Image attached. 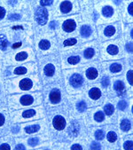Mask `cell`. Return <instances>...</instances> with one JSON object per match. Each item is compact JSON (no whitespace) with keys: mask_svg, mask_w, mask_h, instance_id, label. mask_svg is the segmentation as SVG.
<instances>
[{"mask_svg":"<svg viewBox=\"0 0 133 150\" xmlns=\"http://www.w3.org/2000/svg\"><path fill=\"white\" fill-rule=\"evenodd\" d=\"M34 98L32 95L29 94H23L19 97H13V102L11 103V107L13 106V108H18L19 106L21 107H28L34 103Z\"/></svg>","mask_w":133,"mask_h":150,"instance_id":"obj_1","label":"cell"},{"mask_svg":"<svg viewBox=\"0 0 133 150\" xmlns=\"http://www.w3.org/2000/svg\"><path fill=\"white\" fill-rule=\"evenodd\" d=\"M48 13L45 8H38L36 12V20L40 25H45L47 22Z\"/></svg>","mask_w":133,"mask_h":150,"instance_id":"obj_2","label":"cell"},{"mask_svg":"<svg viewBox=\"0 0 133 150\" xmlns=\"http://www.w3.org/2000/svg\"><path fill=\"white\" fill-rule=\"evenodd\" d=\"M33 87V82L29 78H23L19 82V89L21 91H28Z\"/></svg>","mask_w":133,"mask_h":150,"instance_id":"obj_3","label":"cell"},{"mask_svg":"<svg viewBox=\"0 0 133 150\" xmlns=\"http://www.w3.org/2000/svg\"><path fill=\"white\" fill-rule=\"evenodd\" d=\"M53 126L56 130H62L65 128L66 126V121H65V119L60 116V115H57L54 117L53 119Z\"/></svg>","mask_w":133,"mask_h":150,"instance_id":"obj_4","label":"cell"},{"mask_svg":"<svg viewBox=\"0 0 133 150\" xmlns=\"http://www.w3.org/2000/svg\"><path fill=\"white\" fill-rule=\"evenodd\" d=\"M76 28V22L73 20L66 21L63 24V29L66 32H72Z\"/></svg>","mask_w":133,"mask_h":150,"instance_id":"obj_5","label":"cell"},{"mask_svg":"<svg viewBox=\"0 0 133 150\" xmlns=\"http://www.w3.org/2000/svg\"><path fill=\"white\" fill-rule=\"evenodd\" d=\"M83 82V77L78 74H75L70 77V83L75 87H79L80 85H82Z\"/></svg>","mask_w":133,"mask_h":150,"instance_id":"obj_6","label":"cell"},{"mask_svg":"<svg viewBox=\"0 0 133 150\" xmlns=\"http://www.w3.org/2000/svg\"><path fill=\"white\" fill-rule=\"evenodd\" d=\"M50 100L52 103H58L60 100V92L59 90H52L50 93Z\"/></svg>","mask_w":133,"mask_h":150,"instance_id":"obj_7","label":"cell"},{"mask_svg":"<svg viewBox=\"0 0 133 150\" xmlns=\"http://www.w3.org/2000/svg\"><path fill=\"white\" fill-rule=\"evenodd\" d=\"M9 46L6 37L3 34L0 35V51H6Z\"/></svg>","mask_w":133,"mask_h":150,"instance_id":"obj_8","label":"cell"},{"mask_svg":"<svg viewBox=\"0 0 133 150\" xmlns=\"http://www.w3.org/2000/svg\"><path fill=\"white\" fill-rule=\"evenodd\" d=\"M114 87H115V90L118 93V95L119 96H122L123 93H124V84L121 81H116L114 84Z\"/></svg>","mask_w":133,"mask_h":150,"instance_id":"obj_9","label":"cell"},{"mask_svg":"<svg viewBox=\"0 0 133 150\" xmlns=\"http://www.w3.org/2000/svg\"><path fill=\"white\" fill-rule=\"evenodd\" d=\"M40 129V126L37 125H28L24 127V132L27 134H32V133H35L37 132H38Z\"/></svg>","mask_w":133,"mask_h":150,"instance_id":"obj_10","label":"cell"},{"mask_svg":"<svg viewBox=\"0 0 133 150\" xmlns=\"http://www.w3.org/2000/svg\"><path fill=\"white\" fill-rule=\"evenodd\" d=\"M78 132H79V125H78V124L76 123V122H72L70 126H69V134L71 136H76V135H77Z\"/></svg>","mask_w":133,"mask_h":150,"instance_id":"obj_11","label":"cell"},{"mask_svg":"<svg viewBox=\"0 0 133 150\" xmlns=\"http://www.w3.org/2000/svg\"><path fill=\"white\" fill-rule=\"evenodd\" d=\"M89 94H90V97L91 99L97 100V99H98L99 97H100L101 92L99 91V89H98V88H93V89H91V91H90V93Z\"/></svg>","mask_w":133,"mask_h":150,"instance_id":"obj_12","label":"cell"},{"mask_svg":"<svg viewBox=\"0 0 133 150\" xmlns=\"http://www.w3.org/2000/svg\"><path fill=\"white\" fill-rule=\"evenodd\" d=\"M72 8V4L69 1H65L63 3H61V6H60V9H61V12L62 13H69Z\"/></svg>","mask_w":133,"mask_h":150,"instance_id":"obj_13","label":"cell"},{"mask_svg":"<svg viewBox=\"0 0 133 150\" xmlns=\"http://www.w3.org/2000/svg\"><path fill=\"white\" fill-rule=\"evenodd\" d=\"M27 58H28V53L26 52H20L14 57L16 62H23Z\"/></svg>","mask_w":133,"mask_h":150,"instance_id":"obj_14","label":"cell"},{"mask_svg":"<svg viewBox=\"0 0 133 150\" xmlns=\"http://www.w3.org/2000/svg\"><path fill=\"white\" fill-rule=\"evenodd\" d=\"M97 76H98V71L93 68L89 69L86 72V76L89 79H95L97 77Z\"/></svg>","mask_w":133,"mask_h":150,"instance_id":"obj_15","label":"cell"},{"mask_svg":"<svg viewBox=\"0 0 133 150\" xmlns=\"http://www.w3.org/2000/svg\"><path fill=\"white\" fill-rule=\"evenodd\" d=\"M81 34L83 37H89L91 34V29L89 26H83L81 28Z\"/></svg>","mask_w":133,"mask_h":150,"instance_id":"obj_16","label":"cell"},{"mask_svg":"<svg viewBox=\"0 0 133 150\" xmlns=\"http://www.w3.org/2000/svg\"><path fill=\"white\" fill-rule=\"evenodd\" d=\"M45 73L48 76H53V74H54V67H53V65H52V64L46 65L45 67Z\"/></svg>","mask_w":133,"mask_h":150,"instance_id":"obj_17","label":"cell"},{"mask_svg":"<svg viewBox=\"0 0 133 150\" xmlns=\"http://www.w3.org/2000/svg\"><path fill=\"white\" fill-rule=\"evenodd\" d=\"M27 69L25 67H17L13 70V74L15 75H24L27 73Z\"/></svg>","mask_w":133,"mask_h":150,"instance_id":"obj_18","label":"cell"},{"mask_svg":"<svg viewBox=\"0 0 133 150\" xmlns=\"http://www.w3.org/2000/svg\"><path fill=\"white\" fill-rule=\"evenodd\" d=\"M115 28L113 26H108L105 29V35L108 36V37L113 36L115 34Z\"/></svg>","mask_w":133,"mask_h":150,"instance_id":"obj_19","label":"cell"},{"mask_svg":"<svg viewBox=\"0 0 133 150\" xmlns=\"http://www.w3.org/2000/svg\"><path fill=\"white\" fill-rule=\"evenodd\" d=\"M121 128L125 132H127L130 129V123L129 120H123V121L121 123Z\"/></svg>","mask_w":133,"mask_h":150,"instance_id":"obj_20","label":"cell"},{"mask_svg":"<svg viewBox=\"0 0 133 150\" xmlns=\"http://www.w3.org/2000/svg\"><path fill=\"white\" fill-rule=\"evenodd\" d=\"M113 13H114V10L110 6H106L103 8V14L106 17H110L113 14Z\"/></svg>","mask_w":133,"mask_h":150,"instance_id":"obj_21","label":"cell"},{"mask_svg":"<svg viewBox=\"0 0 133 150\" xmlns=\"http://www.w3.org/2000/svg\"><path fill=\"white\" fill-rule=\"evenodd\" d=\"M107 51H108V52L109 54H111V55H115V54H116V53L118 52V47H117V46H115V45H109V46L108 47Z\"/></svg>","mask_w":133,"mask_h":150,"instance_id":"obj_22","label":"cell"},{"mask_svg":"<svg viewBox=\"0 0 133 150\" xmlns=\"http://www.w3.org/2000/svg\"><path fill=\"white\" fill-rule=\"evenodd\" d=\"M39 47L42 50H47V49L50 48V43L47 40H42L39 43Z\"/></svg>","mask_w":133,"mask_h":150,"instance_id":"obj_23","label":"cell"},{"mask_svg":"<svg viewBox=\"0 0 133 150\" xmlns=\"http://www.w3.org/2000/svg\"><path fill=\"white\" fill-rule=\"evenodd\" d=\"M38 143H39V140H38L37 138H30V139L28 140V144L30 146H36Z\"/></svg>","mask_w":133,"mask_h":150,"instance_id":"obj_24","label":"cell"},{"mask_svg":"<svg viewBox=\"0 0 133 150\" xmlns=\"http://www.w3.org/2000/svg\"><path fill=\"white\" fill-rule=\"evenodd\" d=\"M108 141H110V142H115L116 139H117V135L114 132H108Z\"/></svg>","mask_w":133,"mask_h":150,"instance_id":"obj_25","label":"cell"},{"mask_svg":"<svg viewBox=\"0 0 133 150\" xmlns=\"http://www.w3.org/2000/svg\"><path fill=\"white\" fill-rule=\"evenodd\" d=\"M21 18V16L19 13H11L10 15H8V19L12 21H17Z\"/></svg>","mask_w":133,"mask_h":150,"instance_id":"obj_26","label":"cell"},{"mask_svg":"<svg viewBox=\"0 0 133 150\" xmlns=\"http://www.w3.org/2000/svg\"><path fill=\"white\" fill-rule=\"evenodd\" d=\"M122 69V66L120 64H113L111 67H110V70L114 73H116V72H119L120 70Z\"/></svg>","mask_w":133,"mask_h":150,"instance_id":"obj_27","label":"cell"},{"mask_svg":"<svg viewBox=\"0 0 133 150\" xmlns=\"http://www.w3.org/2000/svg\"><path fill=\"white\" fill-rule=\"evenodd\" d=\"M104 110H105V113L107 114V115H112L113 113H114V107L112 106V105H107L106 107H105V108H104Z\"/></svg>","mask_w":133,"mask_h":150,"instance_id":"obj_28","label":"cell"},{"mask_svg":"<svg viewBox=\"0 0 133 150\" xmlns=\"http://www.w3.org/2000/svg\"><path fill=\"white\" fill-rule=\"evenodd\" d=\"M94 118H95V120H96L97 122H102L103 120H104V114L101 113V112H98L95 115Z\"/></svg>","mask_w":133,"mask_h":150,"instance_id":"obj_29","label":"cell"},{"mask_svg":"<svg viewBox=\"0 0 133 150\" xmlns=\"http://www.w3.org/2000/svg\"><path fill=\"white\" fill-rule=\"evenodd\" d=\"M80 62V58L78 56H72L69 58V62L70 64H76Z\"/></svg>","mask_w":133,"mask_h":150,"instance_id":"obj_30","label":"cell"},{"mask_svg":"<svg viewBox=\"0 0 133 150\" xmlns=\"http://www.w3.org/2000/svg\"><path fill=\"white\" fill-rule=\"evenodd\" d=\"M0 150H12V146L9 143L5 142L0 144Z\"/></svg>","mask_w":133,"mask_h":150,"instance_id":"obj_31","label":"cell"},{"mask_svg":"<svg viewBox=\"0 0 133 150\" xmlns=\"http://www.w3.org/2000/svg\"><path fill=\"white\" fill-rule=\"evenodd\" d=\"M94 55V50L93 49H91V48H89V49H87L85 52H84V57L85 58H91L92 56Z\"/></svg>","mask_w":133,"mask_h":150,"instance_id":"obj_32","label":"cell"},{"mask_svg":"<svg viewBox=\"0 0 133 150\" xmlns=\"http://www.w3.org/2000/svg\"><path fill=\"white\" fill-rule=\"evenodd\" d=\"M6 122V116L4 113H0V127L5 125Z\"/></svg>","mask_w":133,"mask_h":150,"instance_id":"obj_33","label":"cell"},{"mask_svg":"<svg viewBox=\"0 0 133 150\" xmlns=\"http://www.w3.org/2000/svg\"><path fill=\"white\" fill-rule=\"evenodd\" d=\"M64 45L65 46H68V45H73L75 44H76V39L75 38H70V39H68V40H66L64 41Z\"/></svg>","mask_w":133,"mask_h":150,"instance_id":"obj_34","label":"cell"},{"mask_svg":"<svg viewBox=\"0 0 133 150\" xmlns=\"http://www.w3.org/2000/svg\"><path fill=\"white\" fill-rule=\"evenodd\" d=\"M77 109L80 111V112H83V111H84L85 109H86V104H85V102H83V101H81V102H79L78 104H77Z\"/></svg>","mask_w":133,"mask_h":150,"instance_id":"obj_35","label":"cell"},{"mask_svg":"<svg viewBox=\"0 0 133 150\" xmlns=\"http://www.w3.org/2000/svg\"><path fill=\"white\" fill-rule=\"evenodd\" d=\"M95 137H96L97 139H99V140H100V139H102L104 138V132H103L101 130H98V131L96 132Z\"/></svg>","mask_w":133,"mask_h":150,"instance_id":"obj_36","label":"cell"},{"mask_svg":"<svg viewBox=\"0 0 133 150\" xmlns=\"http://www.w3.org/2000/svg\"><path fill=\"white\" fill-rule=\"evenodd\" d=\"M91 150H100V145H99L98 143L93 142L91 145Z\"/></svg>","mask_w":133,"mask_h":150,"instance_id":"obj_37","label":"cell"},{"mask_svg":"<svg viewBox=\"0 0 133 150\" xmlns=\"http://www.w3.org/2000/svg\"><path fill=\"white\" fill-rule=\"evenodd\" d=\"M6 11L4 7L0 6V21L3 20L6 16Z\"/></svg>","mask_w":133,"mask_h":150,"instance_id":"obj_38","label":"cell"},{"mask_svg":"<svg viewBox=\"0 0 133 150\" xmlns=\"http://www.w3.org/2000/svg\"><path fill=\"white\" fill-rule=\"evenodd\" d=\"M126 106H127V104H126V102L124 100H121L118 103V108L121 109V110H124L126 108Z\"/></svg>","mask_w":133,"mask_h":150,"instance_id":"obj_39","label":"cell"},{"mask_svg":"<svg viewBox=\"0 0 133 150\" xmlns=\"http://www.w3.org/2000/svg\"><path fill=\"white\" fill-rule=\"evenodd\" d=\"M124 148L126 150H132V142L131 141H127L124 144Z\"/></svg>","mask_w":133,"mask_h":150,"instance_id":"obj_40","label":"cell"},{"mask_svg":"<svg viewBox=\"0 0 133 150\" xmlns=\"http://www.w3.org/2000/svg\"><path fill=\"white\" fill-rule=\"evenodd\" d=\"M14 150H26V147H25V146H24L23 144H21V143H18V144L15 146Z\"/></svg>","mask_w":133,"mask_h":150,"instance_id":"obj_41","label":"cell"},{"mask_svg":"<svg viewBox=\"0 0 133 150\" xmlns=\"http://www.w3.org/2000/svg\"><path fill=\"white\" fill-rule=\"evenodd\" d=\"M11 131H12V132H13V133H18V132H19V131H20V126H19V125H13V126H12V128H11Z\"/></svg>","mask_w":133,"mask_h":150,"instance_id":"obj_42","label":"cell"},{"mask_svg":"<svg viewBox=\"0 0 133 150\" xmlns=\"http://www.w3.org/2000/svg\"><path fill=\"white\" fill-rule=\"evenodd\" d=\"M127 78H128V81L130 84H132V71L129 70L127 74Z\"/></svg>","mask_w":133,"mask_h":150,"instance_id":"obj_43","label":"cell"},{"mask_svg":"<svg viewBox=\"0 0 133 150\" xmlns=\"http://www.w3.org/2000/svg\"><path fill=\"white\" fill-rule=\"evenodd\" d=\"M101 83H102L103 86H108V84H109V79H108V77H103Z\"/></svg>","mask_w":133,"mask_h":150,"instance_id":"obj_44","label":"cell"},{"mask_svg":"<svg viewBox=\"0 0 133 150\" xmlns=\"http://www.w3.org/2000/svg\"><path fill=\"white\" fill-rule=\"evenodd\" d=\"M71 150H83V148H82V146H81L80 145H78V144H75V145H73V146H72Z\"/></svg>","mask_w":133,"mask_h":150,"instance_id":"obj_45","label":"cell"},{"mask_svg":"<svg viewBox=\"0 0 133 150\" xmlns=\"http://www.w3.org/2000/svg\"><path fill=\"white\" fill-rule=\"evenodd\" d=\"M52 4V1H41L40 2V5L42 6H50Z\"/></svg>","mask_w":133,"mask_h":150,"instance_id":"obj_46","label":"cell"},{"mask_svg":"<svg viewBox=\"0 0 133 150\" xmlns=\"http://www.w3.org/2000/svg\"><path fill=\"white\" fill-rule=\"evenodd\" d=\"M133 3H131V4H129V8H128V10H129V14H131V15H133Z\"/></svg>","mask_w":133,"mask_h":150,"instance_id":"obj_47","label":"cell"},{"mask_svg":"<svg viewBox=\"0 0 133 150\" xmlns=\"http://www.w3.org/2000/svg\"><path fill=\"white\" fill-rule=\"evenodd\" d=\"M126 49H127V51L128 52H132V45L131 44H127L126 45Z\"/></svg>","mask_w":133,"mask_h":150,"instance_id":"obj_48","label":"cell"},{"mask_svg":"<svg viewBox=\"0 0 133 150\" xmlns=\"http://www.w3.org/2000/svg\"><path fill=\"white\" fill-rule=\"evenodd\" d=\"M55 27H56V23H55L54 21L51 22V24H50V28H52V29H54V28H55Z\"/></svg>","mask_w":133,"mask_h":150,"instance_id":"obj_49","label":"cell"}]
</instances>
